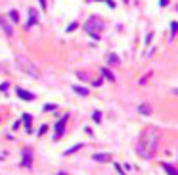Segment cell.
<instances>
[{"mask_svg": "<svg viewBox=\"0 0 178 175\" xmlns=\"http://www.w3.org/2000/svg\"><path fill=\"white\" fill-rule=\"evenodd\" d=\"M157 143H159V135L155 133V129H146L138 140V154L142 158H151L157 150Z\"/></svg>", "mask_w": 178, "mask_h": 175, "instance_id": "obj_1", "label": "cell"}, {"mask_svg": "<svg viewBox=\"0 0 178 175\" xmlns=\"http://www.w3.org/2000/svg\"><path fill=\"white\" fill-rule=\"evenodd\" d=\"M16 62H17V65L21 68V71L27 73L29 77H33V79H38V77H40V73H38V69H37V65H35V64H31L25 56H16Z\"/></svg>", "mask_w": 178, "mask_h": 175, "instance_id": "obj_2", "label": "cell"}, {"mask_svg": "<svg viewBox=\"0 0 178 175\" xmlns=\"http://www.w3.org/2000/svg\"><path fill=\"white\" fill-rule=\"evenodd\" d=\"M0 27L4 29V33H6L8 37L14 35V29H12V23H10V19H8L6 16H2V14H0Z\"/></svg>", "mask_w": 178, "mask_h": 175, "instance_id": "obj_3", "label": "cell"}, {"mask_svg": "<svg viewBox=\"0 0 178 175\" xmlns=\"http://www.w3.org/2000/svg\"><path fill=\"white\" fill-rule=\"evenodd\" d=\"M67 119H69V116H61L60 121L56 123V139H60V137L63 135V129H65V123H67Z\"/></svg>", "mask_w": 178, "mask_h": 175, "instance_id": "obj_4", "label": "cell"}, {"mask_svg": "<svg viewBox=\"0 0 178 175\" xmlns=\"http://www.w3.org/2000/svg\"><path fill=\"white\" fill-rule=\"evenodd\" d=\"M96 27H104V25H96ZM84 29H86V33H88V35H92L96 40L100 39V35H98V33L94 31V25H92V21H90V23H86V25H84Z\"/></svg>", "mask_w": 178, "mask_h": 175, "instance_id": "obj_5", "label": "cell"}, {"mask_svg": "<svg viewBox=\"0 0 178 175\" xmlns=\"http://www.w3.org/2000/svg\"><path fill=\"white\" fill-rule=\"evenodd\" d=\"M17 96L23 98V100H35V94H33V92H27V91H23V89H17Z\"/></svg>", "mask_w": 178, "mask_h": 175, "instance_id": "obj_6", "label": "cell"}, {"mask_svg": "<svg viewBox=\"0 0 178 175\" xmlns=\"http://www.w3.org/2000/svg\"><path fill=\"white\" fill-rule=\"evenodd\" d=\"M29 16H31V17H29V21H27V25H23L25 29H31L33 25L37 23V14H35V10H29Z\"/></svg>", "mask_w": 178, "mask_h": 175, "instance_id": "obj_7", "label": "cell"}, {"mask_svg": "<svg viewBox=\"0 0 178 175\" xmlns=\"http://www.w3.org/2000/svg\"><path fill=\"white\" fill-rule=\"evenodd\" d=\"M31 162H33V154H31V150H25V152H23V166L31 168Z\"/></svg>", "mask_w": 178, "mask_h": 175, "instance_id": "obj_8", "label": "cell"}, {"mask_svg": "<svg viewBox=\"0 0 178 175\" xmlns=\"http://www.w3.org/2000/svg\"><path fill=\"white\" fill-rule=\"evenodd\" d=\"M102 75H104V77H105L107 81H111V83H113V81H115V75H113V73H111V71H109L107 68H104V69H102Z\"/></svg>", "mask_w": 178, "mask_h": 175, "instance_id": "obj_9", "label": "cell"}, {"mask_svg": "<svg viewBox=\"0 0 178 175\" xmlns=\"http://www.w3.org/2000/svg\"><path fill=\"white\" fill-rule=\"evenodd\" d=\"M71 89H73V91H75L77 94H81V96H86V94H88V91H86V89H82L81 85H73Z\"/></svg>", "mask_w": 178, "mask_h": 175, "instance_id": "obj_10", "label": "cell"}, {"mask_svg": "<svg viewBox=\"0 0 178 175\" xmlns=\"http://www.w3.org/2000/svg\"><path fill=\"white\" fill-rule=\"evenodd\" d=\"M163 169L169 173V175H178V173H176V169L171 166V163H167V162H163Z\"/></svg>", "mask_w": 178, "mask_h": 175, "instance_id": "obj_11", "label": "cell"}, {"mask_svg": "<svg viewBox=\"0 0 178 175\" xmlns=\"http://www.w3.org/2000/svg\"><path fill=\"white\" fill-rule=\"evenodd\" d=\"M94 160H96V162H109L111 156H109V154H94Z\"/></svg>", "mask_w": 178, "mask_h": 175, "instance_id": "obj_12", "label": "cell"}, {"mask_svg": "<svg viewBox=\"0 0 178 175\" xmlns=\"http://www.w3.org/2000/svg\"><path fill=\"white\" fill-rule=\"evenodd\" d=\"M8 17H12V21H14V23H17V21H19V14L16 12V10H10V14H8Z\"/></svg>", "mask_w": 178, "mask_h": 175, "instance_id": "obj_13", "label": "cell"}, {"mask_svg": "<svg viewBox=\"0 0 178 175\" xmlns=\"http://www.w3.org/2000/svg\"><path fill=\"white\" fill-rule=\"evenodd\" d=\"M176 31H178V23H176V21H172V23H171V37L176 35Z\"/></svg>", "mask_w": 178, "mask_h": 175, "instance_id": "obj_14", "label": "cell"}, {"mask_svg": "<svg viewBox=\"0 0 178 175\" xmlns=\"http://www.w3.org/2000/svg\"><path fill=\"white\" fill-rule=\"evenodd\" d=\"M31 121H33V116H29V114H25V116H23V123L27 125V129H29V125H31Z\"/></svg>", "mask_w": 178, "mask_h": 175, "instance_id": "obj_15", "label": "cell"}, {"mask_svg": "<svg viewBox=\"0 0 178 175\" xmlns=\"http://www.w3.org/2000/svg\"><path fill=\"white\" fill-rule=\"evenodd\" d=\"M107 62H109V64H119V58L115 56V54H109V58H107Z\"/></svg>", "mask_w": 178, "mask_h": 175, "instance_id": "obj_16", "label": "cell"}, {"mask_svg": "<svg viewBox=\"0 0 178 175\" xmlns=\"http://www.w3.org/2000/svg\"><path fill=\"white\" fill-rule=\"evenodd\" d=\"M92 119H94L96 123H100V121H102V114H100V112H94V114H92Z\"/></svg>", "mask_w": 178, "mask_h": 175, "instance_id": "obj_17", "label": "cell"}, {"mask_svg": "<svg viewBox=\"0 0 178 175\" xmlns=\"http://www.w3.org/2000/svg\"><path fill=\"white\" fill-rule=\"evenodd\" d=\"M140 112H142V114H149L151 110H149V106H146V104H142V106H140Z\"/></svg>", "mask_w": 178, "mask_h": 175, "instance_id": "obj_18", "label": "cell"}, {"mask_svg": "<svg viewBox=\"0 0 178 175\" xmlns=\"http://www.w3.org/2000/svg\"><path fill=\"white\" fill-rule=\"evenodd\" d=\"M79 148H82V144H75V146H73L71 150H67V152H65V154H71V152H77Z\"/></svg>", "mask_w": 178, "mask_h": 175, "instance_id": "obj_19", "label": "cell"}, {"mask_svg": "<svg viewBox=\"0 0 178 175\" xmlns=\"http://www.w3.org/2000/svg\"><path fill=\"white\" fill-rule=\"evenodd\" d=\"M115 168H117V171H119V173H121V175H127V173H125V171H123V169H121V166H119V163H115Z\"/></svg>", "mask_w": 178, "mask_h": 175, "instance_id": "obj_20", "label": "cell"}, {"mask_svg": "<svg viewBox=\"0 0 178 175\" xmlns=\"http://www.w3.org/2000/svg\"><path fill=\"white\" fill-rule=\"evenodd\" d=\"M40 2V6H42V10H46V0H38Z\"/></svg>", "mask_w": 178, "mask_h": 175, "instance_id": "obj_21", "label": "cell"}, {"mask_svg": "<svg viewBox=\"0 0 178 175\" xmlns=\"http://www.w3.org/2000/svg\"><path fill=\"white\" fill-rule=\"evenodd\" d=\"M169 4V0H161V6H167Z\"/></svg>", "mask_w": 178, "mask_h": 175, "instance_id": "obj_22", "label": "cell"}, {"mask_svg": "<svg viewBox=\"0 0 178 175\" xmlns=\"http://www.w3.org/2000/svg\"><path fill=\"white\" fill-rule=\"evenodd\" d=\"M58 175H65V173H58Z\"/></svg>", "mask_w": 178, "mask_h": 175, "instance_id": "obj_23", "label": "cell"}]
</instances>
